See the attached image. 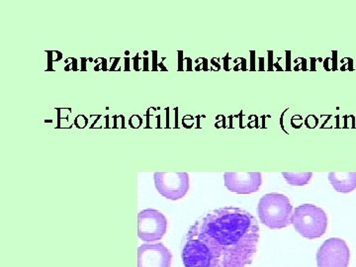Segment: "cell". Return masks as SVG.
<instances>
[{"label":"cell","instance_id":"52a82bcc","mask_svg":"<svg viewBox=\"0 0 356 267\" xmlns=\"http://www.w3.org/2000/svg\"><path fill=\"white\" fill-rule=\"evenodd\" d=\"M172 255L163 243H143L138 248V267H170Z\"/></svg>","mask_w":356,"mask_h":267},{"label":"cell","instance_id":"8992f818","mask_svg":"<svg viewBox=\"0 0 356 267\" xmlns=\"http://www.w3.org/2000/svg\"><path fill=\"white\" fill-rule=\"evenodd\" d=\"M350 259V248L341 238H329L318 250V267H348Z\"/></svg>","mask_w":356,"mask_h":267},{"label":"cell","instance_id":"ba28073f","mask_svg":"<svg viewBox=\"0 0 356 267\" xmlns=\"http://www.w3.org/2000/svg\"><path fill=\"white\" fill-rule=\"evenodd\" d=\"M225 185L228 191L238 194H252L261 188V172H225Z\"/></svg>","mask_w":356,"mask_h":267},{"label":"cell","instance_id":"3957f363","mask_svg":"<svg viewBox=\"0 0 356 267\" xmlns=\"http://www.w3.org/2000/svg\"><path fill=\"white\" fill-rule=\"evenodd\" d=\"M291 224L300 235L314 240L325 235L327 228V217L322 208L313 204H303L295 208Z\"/></svg>","mask_w":356,"mask_h":267},{"label":"cell","instance_id":"5b68a950","mask_svg":"<svg viewBox=\"0 0 356 267\" xmlns=\"http://www.w3.org/2000/svg\"><path fill=\"white\" fill-rule=\"evenodd\" d=\"M154 185L161 196L170 200H179L189 189L187 172H154Z\"/></svg>","mask_w":356,"mask_h":267},{"label":"cell","instance_id":"7a4b0ae2","mask_svg":"<svg viewBox=\"0 0 356 267\" xmlns=\"http://www.w3.org/2000/svg\"><path fill=\"white\" fill-rule=\"evenodd\" d=\"M257 214L262 224L267 228H286L291 224L292 204L284 194L273 192L262 196L257 205Z\"/></svg>","mask_w":356,"mask_h":267},{"label":"cell","instance_id":"6da1fadb","mask_svg":"<svg viewBox=\"0 0 356 267\" xmlns=\"http://www.w3.org/2000/svg\"><path fill=\"white\" fill-rule=\"evenodd\" d=\"M259 227L247 210L224 207L202 215L184 238L185 267H248L257 254Z\"/></svg>","mask_w":356,"mask_h":267},{"label":"cell","instance_id":"9c48e42d","mask_svg":"<svg viewBox=\"0 0 356 267\" xmlns=\"http://www.w3.org/2000/svg\"><path fill=\"white\" fill-rule=\"evenodd\" d=\"M330 184L334 191L350 193L356 188V172H330Z\"/></svg>","mask_w":356,"mask_h":267},{"label":"cell","instance_id":"30bf717a","mask_svg":"<svg viewBox=\"0 0 356 267\" xmlns=\"http://www.w3.org/2000/svg\"><path fill=\"white\" fill-rule=\"evenodd\" d=\"M282 175L292 186H304L310 182L313 172H282Z\"/></svg>","mask_w":356,"mask_h":267},{"label":"cell","instance_id":"277c9868","mask_svg":"<svg viewBox=\"0 0 356 267\" xmlns=\"http://www.w3.org/2000/svg\"><path fill=\"white\" fill-rule=\"evenodd\" d=\"M168 231V220L163 213L145 209L138 214V236L146 243L159 242Z\"/></svg>","mask_w":356,"mask_h":267}]
</instances>
